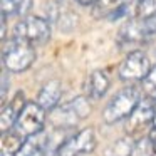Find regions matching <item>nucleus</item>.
<instances>
[{"label":"nucleus","mask_w":156,"mask_h":156,"mask_svg":"<svg viewBox=\"0 0 156 156\" xmlns=\"http://www.w3.org/2000/svg\"><path fill=\"white\" fill-rule=\"evenodd\" d=\"M143 99V91L141 87L136 86H126L119 92H116L106 108L102 109V121L106 124H116V122L128 119L134 112L138 104Z\"/></svg>","instance_id":"nucleus-1"},{"label":"nucleus","mask_w":156,"mask_h":156,"mask_svg":"<svg viewBox=\"0 0 156 156\" xmlns=\"http://www.w3.org/2000/svg\"><path fill=\"white\" fill-rule=\"evenodd\" d=\"M37 59V52H35V45L29 44L25 41L12 37L9 42L4 44V51H2V62L4 67L9 72H24L32 67V64Z\"/></svg>","instance_id":"nucleus-2"},{"label":"nucleus","mask_w":156,"mask_h":156,"mask_svg":"<svg viewBox=\"0 0 156 156\" xmlns=\"http://www.w3.org/2000/svg\"><path fill=\"white\" fill-rule=\"evenodd\" d=\"M51 32L52 29L47 19L39 15H27L15 24L12 37L25 41L32 45H42L51 39Z\"/></svg>","instance_id":"nucleus-3"},{"label":"nucleus","mask_w":156,"mask_h":156,"mask_svg":"<svg viewBox=\"0 0 156 156\" xmlns=\"http://www.w3.org/2000/svg\"><path fill=\"white\" fill-rule=\"evenodd\" d=\"M45 121H47V111L37 101H27L22 111L19 112L14 128L19 134L29 138L44 131Z\"/></svg>","instance_id":"nucleus-4"},{"label":"nucleus","mask_w":156,"mask_h":156,"mask_svg":"<svg viewBox=\"0 0 156 156\" xmlns=\"http://www.w3.org/2000/svg\"><path fill=\"white\" fill-rule=\"evenodd\" d=\"M151 62L146 52L139 51H131L128 52L124 59L121 61L118 67V76L121 81L126 82H134V81H143L148 76V72L151 71Z\"/></svg>","instance_id":"nucleus-5"},{"label":"nucleus","mask_w":156,"mask_h":156,"mask_svg":"<svg viewBox=\"0 0 156 156\" xmlns=\"http://www.w3.org/2000/svg\"><path fill=\"white\" fill-rule=\"evenodd\" d=\"M98 146V138L92 128H84L61 143L55 156H81L92 153Z\"/></svg>","instance_id":"nucleus-6"},{"label":"nucleus","mask_w":156,"mask_h":156,"mask_svg":"<svg viewBox=\"0 0 156 156\" xmlns=\"http://www.w3.org/2000/svg\"><path fill=\"white\" fill-rule=\"evenodd\" d=\"M153 119H154V99L144 96V99H141L134 112L128 118L126 129L129 136H136L144 129H148L149 126H153Z\"/></svg>","instance_id":"nucleus-7"},{"label":"nucleus","mask_w":156,"mask_h":156,"mask_svg":"<svg viewBox=\"0 0 156 156\" xmlns=\"http://www.w3.org/2000/svg\"><path fill=\"white\" fill-rule=\"evenodd\" d=\"M151 19H139L129 20L124 27L119 30V41L122 44H141L151 35H154L156 29L151 24Z\"/></svg>","instance_id":"nucleus-8"},{"label":"nucleus","mask_w":156,"mask_h":156,"mask_svg":"<svg viewBox=\"0 0 156 156\" xmlns=\"http://www.w3.org/2000/svg\"><path fill=\"white\" fill-rule=\"evenodd\" d=\"M25 102L27 101H24V92L22 91H19L12 101L2 102V114H0V131H2V134L12 131V128L15 126V121H17L19 112L22 111Z\"/></svg>","instance_id":"nucleus-9"},{"label":"nucleus","mask_w":156,"mask_h":156,"mask_svg":"<svg viewBox=\"0 0 156 156\" xmlns=\"http://www.w3.org/2000/svg\"><path fill=\"white\" fill-rule=\"evenodd\" d=\"M61 98H62V84H61V81L52 79V81L45 82V84L41 87L39 96H37V102L45 109V111L51 112L52 109H55L59 106Z\"/></svg>","instance_id":"nucleus-10"},{"label":"nucleus","mask_w":156,"mask_h":156,"mask_svg":"<svg viewBox=\"0 0 156 156\" xmlns=\"http://www.w3.org/2000/svg\"><path fill=\"white\" fill-rule=\"evenodd\" d=\"M109 86H111V81H109V76L106 74V71H101V69H96L89 74L87 77V98L92 99V101H99L106 96Z\"/></svg>","instance_id":"nucleus-11"},{"label":"nucleus","mask_w":156,"mask_h":156,"mask_svg":"<svg viewBox=\"0 0 156 156\" xmlns=\"http://www.w3.org/2000/svg\"><path fill=\"white\" fill-rule=\"evenodd\" d=\"M128 0H96L92 5V12L96 17H108L111 20L119 19V14H122L126 9Z\"/></svg>","instance_id":"nucleus-12"},{"label":"nucleus","mask_w":156,"mask_h":156,"mask_svg":"<svg viewBox=\"0 0 156 156\" xmlns=\"http://www.w3.org/2000/svg\"><path fill=\"white\" fill-rule=\"evenodd\" d=\"M34 0H0L2 17H17V15H27L30 12Z\"/></svg>","instance_id":"nucleus-13"},{"label":"nucleus","mask_w":156,"mask_h":156,"mask_svg":"<svg viewBox=\"0 0 156 156\" xmlns=\"http://www.w3.org/2000/svg\"><path fill=\"white\" fill-rule=\"evenodd\" d=\"M24 136L19 134L17 131H9L5 134H2V149L0 154L2 156H15L17 151L20 149V146L24 144Z\"/></svg>","instance_id":"nucleus-14"},{"label":"nucleus","mask_w":156,"mask_h":156,"mask_svg":"<svg viewBox=\"0 0 156 156\" xmlns=\"http://www.w3.org/2000/svg\"><path fill=\"white\" fill-rule=\"evenodd\" d=\"M134 143L131 138H119L108 149V156H133Z\"/></svg>","instance_id":"nucleus-15"},{"label":"nucleus","mask_w":156,"mask_h":156,"mask_svg":"<svg viewBox=\"0 0 156 156\" xmlns=\"http://www.w3.org/2000/svg\"><path fill=\"white\" fill-rule=\"evenodd\" d=\"M133 156H156V143H153L149 136L141 138L138 143H134Z\"/></svg>","instance_id":"nucleus-16"},{"label":"nucleus","mask_w":156,"mask_h":156,"mask_svg":"<svg viewBox=\"0 0 156 156\" xmlns=\"http://www.w3.org/2000/svg\"><path fill=\"white\" fill-rule=\"evenodd\" d=\"M136 17L139 19L156 17V0H138L136 2Z\"/></svg>","instance_id":"nucleus-17"},{"label":"nucleus","mask_w":156,"mask_h":156,"mask_svg":"<svg viewBox=\"0 0 156 156\" xmlns=\"http://www.w3.org/2000/svg\"><path fill=\"white\" fill-rule=\"evenodd\" d=\"M141 91L146 98L156 99V66H153L148 76L141 81Z\"/></svg>","instance_id":"nucleus-18"},{"label":"nucleus","mask_w":156,"mask_h":156,"mask_svg":"<svg viewBox=\"0 0 156 156\" xmlns=\"http://www.w3.org/2000/svg\"><path fill=\"white\" fill-rule=\"evenodd\" d=\"M7 69L4 67V72H2V102H5V96H7V89L10 86V82L7 81Z\"/></svg>","instance_id":"nucleus-19"},{"label":"nucleus","mask_w":156,"mask_h":156,"mask_svg":"<svg viewBox=\"0 0 156 156\" xmlns=\"http://www.w3.org/2000/svg\"><path fill=\"white\" fill-rule=\"evenodd\" d=\"M148 136L151 138V141H153V143H156V126H151V129H149Z\"/></svg>","instance_id":"nucleus-20"},{"label":"nucleus","mask_w":156,"mask_h":156,"mask_svg":"<svg viewBox=\"0 0 156 156\" xmlns=\"http://www.w3.org/2000/svg\"><path fill=\"white\" fill-rule=\"evenodd\" d=\"M79 5H84V7H87V5H94L96 0H76Z\"/></svg>","instance_id":"nucleus-21"},{"label":"nucleus","mask_w":156,"mask_h":156,"mask_svg":"<svg viewBox=\"0 0 156 156\" xmlns=\"http://www.w3.org/2000/svg\"><path fill=\"white\" fill-rule=\"evenodd\" d=\"M30 156H45V149L42 148V149H39V151H35L34 154H30Z\"/></svg>","instance_id":"nucleus-22"},{"label":"nucleus","mask_w":156,"mask_h":156,"mask_svg":"<svg viewBox=\"0 0 156 156\" xmlns=\"http://www.w3.org/2000/svg\"><path fill=\"white\" fill-rule=\"evenodd\" d=\"M153 126H156V99H154V119H153Z\"/></svg>","instance_id":"nucleus-23"}]
</instances>
